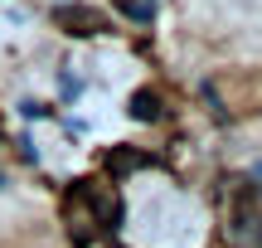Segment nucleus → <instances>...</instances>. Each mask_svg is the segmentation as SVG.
Instances as JSON below:
<instances>
[{
	"label": "nucleus",
	"mask_w": 262,
	"mask_h": 248,
	"mask_svg": "<svg viewBox=\"0 0 262 248\" xmlns=\"http://www.w3.org/2000/svg\"><path fill=\"white\" fill-rule=\"evenodd\" d=\"M253 185H257V190H262V166H253Z\"/></svg>",
	"instance_id": "nucleus-6"
},
{
	"label": "nucleus",
	"mask_w": 262,
	"mask_h": 248,
	"mask_svg": "<svg viewBox=\"0 0 262 248\" xmlns=\"http://www.w3.org/2000/svg\"><path fill=\"white\" fill-rule=\"evenodd\" d=\"M54 25L63 34H78V39H93V34H107V15L97 5H58L54 10Z\"/></svg>",
	"instance_id": "nucleus-2"
},
{
	"label": "nucleus",
	"mask_w": 262,
	"mask_h": 248,
	"mask_svg": "<svg viewBox=\"0 0 262 248\" xmlns=\"http://www.w3.org/2000/svg\"><path fill=\"white\" fill-rule=\"evenodd\" d=\"M156 5H160V0H122V10H126L131 19H150V15H156Z\"/></svg>",
	"instance_id": "nucleus-5"
},
{
	"label": "nucleus",
	"mask_w": 262,
	"mask_h": 248,
	"mask_svg": "<svg viewBox=\"0 0 262 248\" xmlns=\"http://www.w3.org/2000/svg\"><path fill=\"white\" fill-rule=\"evenodd\" d=\"M228 234H233V243H243V248H262V190L253 180L238 185V195H233Z\"/></svg>",
	"instance_id": "nucleus-1"
},
{
	"label": "nucleus",
	"mask_w": 262,
	"mask_h": 248,
	"mask_svg": "<svg viewBox=\"0 0 262 248\" xmlns=\"http://www.w3.org/2000/svg\"><path fill=\"white\" fill-rule=\"evenodd\" d=\"M141 166H150V161H146V156H141V151H112V156H107V171H112V175L141 171Z\"/></svg>",
	"instance_id": "nucleus-4"
},
{
	"label": "nucleus",
	"mask_w": 262,
	"mask_h": 248,
	"mask_svg": "<svg viewBox=\"0 0 262 248\" xmlns=\"http://www.w3.org/2000/svg\"><path fill=\"white\" fill-rule=\"evenodd\" d=\"M131 117H136V122H160V93L136 88V93H131Z\"/></svg>",
	"instance_id": "nucleus-3"
}]
</instances>
